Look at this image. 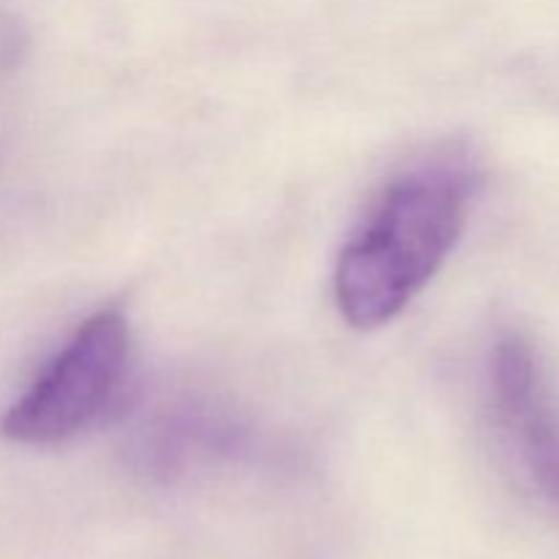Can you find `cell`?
<instances>
[{"instance_id":"obj_1","label":"cell","mask_w":559,"mask_h":559,"mask_svg":"<svg viewBox=\"0 0 559 559\" xmlns=\"http://www.w3.org/2000/svg\"><path fill=\"white\" fill-rule=\"evenodd\" d=\"M467 200L459 173L409 175L385 191L333 273L336 306L349 325L371 331L407 309L462 238Z\"/></svg>"},{"instance_id":"obj_2","label":"cell","mask_w":559,"mask_h":559,"mask_svg":"<svg viewBox=\"0 0 559 559\" xmlns=\"http://www.w3.org/2000/svg\"><path fill=\"white\" fill-rule=\"evenodd\" d=\"M118 309L87 317L31 388L5 409L0 431L20 445H58L91 426L118 393L129 360Z\"/></svg>"},{"instance_id":"obj_3","label":"cell","mask_w":559,"mask_h":559,"mask_svg":"<svg viewBox=\"0 0 559 559\" xmlns=\"http://www.w3.org/2000/svg\"><path fill=\"white\" fill-rule=\"evenodd\" d=\"M497 420L533 489L559 513V404L533 344L508 333L491 353Z\"/></svg>"}]
</instances>
